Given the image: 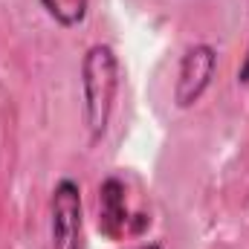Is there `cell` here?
<instances>
[{"mask_svg":"<svg viewBox=\"0 0 249 249\" xmlns=\"http://www.w3.org/2000/svg\"><path fill=\"white\" fill-rule=\"evenodd\" d=\"M38 3L64 29H72V26L84 23V18L90 12V0H38Z\"/></svg>","mask_w":249,"mask_h":249,"instance_id":"cell-5","label":"cell"},{"mask_svg":"<svg viewBox=\"0 0 249 249\" xmlns=\"http://www.w3.org/2000/svg\"><path fill=\"white\" fill-rule=\"evenodd\" d=\"M238 84H249V44H247V55L238 67Z\"/></svg>","mask_w":249,"mask_h":249,"instance_id":"cell-6","label":"cell"},{"mask_svg":"<svg viewBox=\"0 0 249 249\" xmlns=\"http://www.w3.org/2000/svg\"><path fill=\"white\" fill-rule=\"evenodd\" d=\"M124 183L119 177H107L99 186V232L107 235L110 241H119L124 235H136L130 226V217H145V214H130Z\"/></svg>","mask_w":249,"mask_h":249,"instance_id":"cell-4","label":"cell"},{"mask_svg":"<svg viewBox=\"0 0 249 249\" xmlns=\"http://www.w3.org/2000/svg\"><path fill=\"white\" fill-rule=\"evenodd\" d=\"M50 241L53 249H84L81 186L70 177L58 180L50 197Z\"/></svg>","mask_w":249,"mask_h":249,"instance_id":"cell-2","label":"cell"},{"mask_svg":"<svg viewBox=\"0 0 249 249\" xmlns=\"http://www.w3.org/2000/svg\"><path fill=\"white\" fill-rule=\"evenodd\" d=\"M133 249H162V244L160 241H151V244H139V247H133Z\"/></svg>","mask_w":249,"mask_h":249,"instance_id":"cell-7","label":"cell"},{"mask_svg":"<svg viewBox=\"0 0 249 249\" xmlns=\"http://www.w3.org/2000/svg\"><path fill=\"white\" fill-rule=\"evenodd\" d=\"M119 58L107 44H93L81 58V119L87 127L90 145H96L105 133L119 96Z\"/></svg>","mask_w":249,"mask_h":249,"instance_id":"cell-1","label":"cell"},{"mask_svg":"<svg viewBox=\"0 0 249 249\" xmlns=\"http://www.w3.org/2000/svg\"><path fill=\"white\" fill-rule=\"evenodd\" d=\"M214 70H217V50L212 44H191L177 64V78H174L177 107H191L203 99V93L212 87Z\"/></svg>","mask_w":249,"mask_h":249,"instance_id":"cell-3","label":"cell"}]
</instances>
